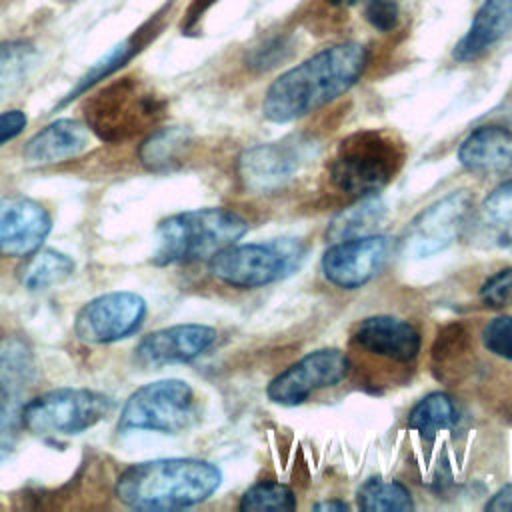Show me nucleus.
Masks as SVG:
<instances>
[{
	"mask_svg": "<svg viewBox=\"0 0 512 512\" xmlns=\"http://www.w3.org/2000/svg\"><path fill=\"white\" fill-rule=\"evenodd\" d=\"M328 2L334 4V6H352V4H356L360 0H328Z\"/></svg>",
	"mask_w": 512,
	"mask_h": 512,
	"instance_id": "36",
	"label": "nucleus"
},
{
	"mask_svg": "<svg viewBox=\"0 0 512 512\" xmlns=\"http://www.w3.org/2000/svg\"><path fill=\"white\" fill-rule=\"evenodd\" d=\"M146 316V300L134 292H108L86 302L74 320L76 336L90 344H108L134 334Z\"/></svg>",
	"mask_w": 512,
	"mask_h": 512,
	"instance_id": "12",
	"label": "nucleus"
},
{
	"mask_svg": "<svg viewBox=\"0 0 512 512\" xmlns=\"http://www.w3.org/2000/svg\"><path fill=\"white\" fill-rule=\"evenodd\" d=\"M240 510H294L296 496L292 488L280 482H258L250 486L238 504Z\"/></svg>",
	"mask_w": 512,
	"mask_h": 512,
	"instance_id": "26",
	"label": "nucleus"
},
{
	"mask_svg": "<svg viewBox=\"0 0 512 512\" xmlns=\"http://www.w3.org/2000/svg\"><path fill=\"white\" fill-rule=\"evenodd\" d=\"M26 128V116L20 110H6L0 114V146L16 138Z\"/></svg>",
	"mask_w": 512,
	"mask_h": 512,
	"instance_id": "33",
	"label": "nucleus"
},
{
	"mask_svg": "<svg viewBox=\"0 0 512 512\" xmlns=\"http://www.w3.org/2000/svg\"><path fill=\"white\" fill-rule=\"evenodd\" d=\"M482 344L494 356L512 360V316H496L482 330Z\"/></svg>",
	"mask_w": 512,
	"mask_h": 512,
	"instance_id": "30",
	"label": "nucleus"
},
{
	"mask_svg": "<svg viewBox=\"0 0 512 512\" xmlns=\"http://www.w3.org/2000/svg\"><path fill=\"white\" fill-rule=\"evenodd\" d=\"M486 222L498 228L512 226V178L500 182L482 202Z\"/></svg>",
	"mask_w": 512,
	"mask_h": 512,
	"instance_id": "29",
	"label": "nucleus"
},
{
	"mask_svg": "<svg viewBox=\"0 0 512 512\" xmlns=\"http://www.w3.org/2000/svg\"><path fill=\"white\" fill-rule=\"evenodd\" d=\"M34 62V48L26 42L0 44V88L20 80Z\"/></svg>",
	"mask_w": 512,
	"mask_h": 512,
	"instance_id": "28",
	"label": "nucleus"
},
{
	"mask_svg": "<svg viewBox=\"0 0 512 512\" xmlns=\"http://www.w3.org/2000/svg\"><path fill=\"white\" fill-rule=\"evenodd\" d=\"M74 272L70 256L56 250L32 252L28 262L22 266L20 280L28 290H44L60 284Z\"/></svg>",
	"mask_w": 512,
	"mask_h": 512,
	"instance_id": "23",
	"label": "nucleus"
},
{
	"mask_svg": "<svg viewBox=\"0 0 512 512\" xmlns=\"http://www.w3.org/2000/svg\"><path fill=\"white\" fill-rule=\"evenodd\" d=\"M162 116L160 100L138 80L120 78L86 104L88 126L108 142L134 138Z\"/></svg>",
	"mask_w": 512,
	"mask_h": 512,
	"instance_id": "6",
	"label": "nucleus"
},
{
	"mask_svg": "<svg viewBox=\"0 0 512 512\" xmlns=\"http://www.w3.org/2000/svg\"><path fill=\"white\" fill-rule=\"evenodd\" d=\"M50 228V214L36 200L0 196V256H30L42 246Z\"/></svg>",
	"mask_w": 512,
	"mask_h": 512,
	"instance_id": "15",
	"label": "nucleus"
},
{
	"mask_svg": "<svg viewBox=\"0 0 512 512\" xmlns=\"http://www.w3.org/2000/svg\"><path fill=\"white\" fill-rule=\"evenodd\" d=\"M404 162L402 146L378 130H362L344 138L328 166L336 190L352 198L376 196L398 174Z\"/></svg>",
	"mask_w": 512,
	"mask_h": 512,
	"instance_id": "4",
	"label": "nucleus"
},
{
	"mask_svg": "<svg viewBox=\"0 0 512 512\" xmlns=\"http://www.w3.org/2000/svg\"><path fill=\"white\" fill-rule=\"evenodd\" d=\"M356 502L360 510H412L414 500L410 490L396 480L368 478L356 492Z\"/></svg>",
	"mask_w": 512,
	"mask_h": 512,
	"instance_id": "24",
	"label": "nucleus"
},
{
	"mask_svg": "<svg viewBox=\"0 0 512 512\" xmlns=\"http://www.w3.org/2000/svg\"><path fill=\"white\" fill-rule=\"evenodd\" d=\"M194 416L196 396L190 384L166 378L144 384L130 394L120 414V428L176 434L186 430Z\"/></svg>",
	"mask_w": 512,
	"mask_h": 512,
	"instance_id": "8",
	"label": "nucleus"
},
{
	"mask_svg": "<svg viewBox=\"0 0 512 512\" xmlns=\"http://www.w3.org/2000/svg\"><path fill=\"white\" fill-rule=\"evenodd\" d=\"M350 372V358L338 348L308 352L286 370L276 374L266 386V396L274 404L296 406L322 388L336 386Z\"/></svg>",
	"mask_w": 512,
	"mask_h": 512,
	"instance_id": "10",
	"label": "nucleus"
},
{
	"mask_svg": "<svg viewBox=\"0 0 512 512\" xmlns=\"http://www.w3.org/2000/svg\"><path fill=\"white\" fill-rule=\"evenodd\" d=\"M470 350V334L462 324L444 326L432 346V360L438 368L448 370V366H458Z\"/></svg>",
	"mask_w": 512,
	"mask_h": 512,
	"instance_id": "27",
	"label": "nucleus"
},
{
	"mask_svg": "<svg viewBox=\"0 0 512 512\" xmlns=\"http://www.w3.org/2000/svg\"><path fill=\"white\" fill-rule=\"evenodd\" d=\"M36 372L30 344L20 336L0 338V448L22 424L26 394Z\"/></svg>",
	"mask_w": 512,
	"mask_h": 512,
	"instance_id": "14",
	"label": "nucleus"
},
{
	"mask_svg": "<svg viewBox=\"0 0 512 512\" xmlns=\"http://www.w3.org/2000/svg\"><path fill=\"white\" fill-rule=\"evenodd\" d=\"M458 410L454 400L446 392H430L408 414V426L420 432L424 438L436 436L440 430H448L456 424Z\"/></svg>",
	"mask_w": 512,
	"mask_h": 512,
	"instance_id": "22",
	"label": "nucleus"
},
{
	"mask_svg": "<svg viewBox=\"0 0 512 512\" xmlns=\"http://www.w3.org/2000/svg\"><path fill=\"white\" fill-rule=\"evenodd\" d=\"M88 144L86 126L76 120H56L36 132L24 148V158L30 164H56L74 158Z\"/></svg>",
	"mask_w": 512,
	"mask_h": 512,
	"instance_id": "20",
	"label": "nucleus"
},
{
	"mask_svg": "<svg viewBox=\"0 0 512 512\" xmlns=\"http://www.w3.org/2000/svg\"><path fill=\"white\" fill-rule=\"evenodd\" d=\"M364 16L372 28L380 32H390L400 20V8L396 0H366Z\"/></svg>",
	"mask_w": 512,
	"mask_h": 512,
	"instance_id": "32",
	"label": "nucleus"
},
{
	"mask_svg": "<svg viewBox=\"0 0 512 512\" xmlns=\"http://www.w3.org/2000/svg\"><path fill=\"white\" fill-rule=\"evenodd\" d=\"M504 246H506V250H510V252H512V238H508V242H506Z\"/></svg>",
	"mask_w": 512,
	"mask_h": 512,
	"instance_id": "37",
	"label": "nucleus"
},
{
	"mask_svg": "<svg viewBox=\"0 0 512 512\" xmlns=\"http://www.w3.org/2000/svg\"><path fill=\"white\" fill-rule=\"evenodd\" d=\"M384 214L386 206L380 198H358L356 204L344 208L332 218V222L326 228V238H330V242H338L346 238L372 234V230L384 220Z\"/></svg>",
	"mask_w": 512,
	"mask_h": 512,
	"instance_id": "21",
	"label": "nucleus"
},
{
	"mask_svg": "<svg viewBox=\"0 0 512 512\" xmlns=\"http://www.w3.org/2000/svg\"><path fill=\"white\" fill-rule=\"evenodd\" d=\"M368 50L358 42H338L322 48L290 70L282 72L266 90L262 114L286 124L316 112L346 94L364 74Z\"/></svg>",
	"mask_w": 512,
	"mask_h": 512,
	"instance_id": "1",
	"label": "nucleus"
},
{
	"mask_svg": "<svg viewBox=\"0 0 512 512\" xmlns=\"http://www.w3.org/2000/svg\"><path fill=\"white\" fill-rule=\"evenodd\" d=\"M248 232V222L228 208H196L164 218L154 234L152 260L158 266L210 260L236 244Z\"/></svg>",
	"mask_w": 512,
	"mask_h": 512,
	"instance_id": "3",
	"label": "nucleus"
},
{
	"mask_svg": "<svg viewBox=\"0 0 512 512\" xmlns=\"http://www.w3.org/2000/svg\"><path fill=\"white\" fill-rule=\"evenodd\" d=\"M392 238L384 234H364L332 242L320 260L324 278L344 290L368 284L390 260Z\"/></svg>",
	"mask_w": 512,
	"mask_h": 512,
	"instance_id": "11",
	"label": "nucleus"
},
{
	"mask_svg": "<svg viewBox=\"0 0 512 512\" xmlns=\"http://www.w3.org/2000/svg\"><path fill=\"white\" fill-rule=\"evenodd\" d=\"M220 482V468L208 460L160 458L126 468L116 496L134 510H180L208 500Z\"/></svg>",
	"mask_w": 512,
	"mask_h": 512,
	"instance_id": "2",
	"label": "nucleus"
},
{
	"mask_svg": "<svg viewBox=\"0 0 512 512\" xmlns=\"http://www.w3.org/2000/svg\"><path fill=\"white\" fill-rule=\"evenodd\" d=\"M480 298L490 308L512 306V268H502L480 286Z\"/></svg>",
	"mask_w": 512,
	"mask_h": 512,
	"instance_id": "31",
	"label": "nucleus"
},
{
	"mask_svg": "<svg viewBox=\"0 0 512 512\" xmlns=\"http://www.w3.org/2000/svg\"><path fill=\"white\" fill-rule=\"evenodd\" d=\"M112 400L90 388H56L26 402L22 426L38 436L80 434L112 412Z\"/></svg>",
	"mask_w": 512,
	"mask_h": 512,
	"instance_id": "7",
	"label": "nucleus"
},
{
	"mask_svg": "<svg viewBox=\"0 0 512 512\" xmlns=\"http://www.w3.org/2000/svg\"><path fill=\"white\" fill-rule=\"evenodd\" d=\"M300 238H272L266 242L232 244L216 252L208 266L216 280L232 288H260L284 280L306 260Z\"/></svg>",
	"mask_w": 512,
	"mask_h": 512,
	"instance_id": "5",
	"label": "nucleus"
},
{
	"mask_svg": "<svg viewBox=\"0 0 512 512\" xmlns=\"http://www.w3.org/2000/svg\"><path fill=\"white\" fill-rule=\"evenodd\" d=\"M186 144H188V136L184 130H176V128L158 130L142 144L140 156L148 168L162 170L172 166L180 158Z\"/></svg>",
	"mask_w": 512,
	"mask_h": 512,
	"instance_id": "25",
	"label": "nucleus"
},
{
	"mask_svg": "<svg viewBox=\"0 0 512 512\" xmlns=\"http://www.w3.org/2000/svg\"><path fill=\"white\" fill-rule=\"evenodd\" d=\"M354 344L372 356L408 364L418 356L422 338L412 322L388 314H376L364 318L356 326Z\"/></svg>",
	"mask_w": 512,
	"mask_h": 512,
	"instance_id": "17",
	"label": "nucleus"
},
{
	"mask_svg": "<svg viewBox=\"0 0 512 512\" xmlns=\"http://www.w3.org/2000/svg\"><path fill=\"white\" fill-rule=\"evenodd\" d=\"M472 208L468 190H454L422 210L406 230V252L416 258L432 256L448 248L460 234Z\"/></svg>",
	"mask_w": 512,
	"mask_h": 512,
	"instance_id": "13",
	"label": "nucleus"
},
{
	"mask_svg": "<svg viewBox=\"0 0 512 512\" xmlns=\"http://www.w3.org/2000/svg\"><path fill=\"white\" fill-rule=\"evenodd\" d=\"M218 338V332L206 324H176L146 334L136 358L144 366H164L176 362H190L202 356Z\"/></svg>",
	"mask_w": 512,
	"mask_h": 512,
	"instance_id": "16",
	"label": "nucleus"
},
{
	"mask_svg": "<svg viewBox=\"0 0 512 512\" xmlns=\"http://www.w3.org/2000/svg\"><path fill=\"white\" fill-rule=\"evenodd\" d=\"M460 164L472 174H502L512 170V130L480 126L458 148Z\"/></svg>",
	"mask_w": 512,
	"mask_h": 512,
	"instance_id": "19",
	"label": "nucleus"
},
{
	"mask_svg": "<svg viewBox=\"0 0 512 512\" xmlns=\"http://www.w3.org/2000/svg\"><path fill=\"white\" fill-rule=\"evenodd\" d=\"M314 510H336V512H344V510H348V504L342 502V500H326V502L314 504Z\"/></svg>",
	"mask_w": 512,
	"mask_h": 512,
	"instance_id": "35",
	"label": "nucleus"
},
{
	"mask_svg": "<svg viewBox=\"0 0 512 512\" xmlns=\"http://www.w3.org/2000/svg\"><path fill=\"white\" fill-rule=\"evenodd\" d=\"M486 510L490 512H512V484L500 488L488 502Z\"/></svg>",
	"mask_w": 512,
	"mask_h": 512,
	"instance_id": "34",
	"label": "nucleus"
},
{
	"mask_svg": "<svg viewBox=\"0 0 512 512\" xmlns=\"http://www.w3.org/2000/svg\"><path fill=\"white\" fill-rule=\"evenodd\" d=\"M312 154V138L292 134L276 142L246 148L238 158V174L248 190L274 192L296 178Z\"/></svg>",
	"mask_w": 512,
	"mask_h": 512,
	"instance_id": "9",
	"label": "nucleus"
},
{
	"mask_svg": "<svg viewBox=\"0 0 512 512\" xmlns=\"http://www.w3.org/2000/svg\"><path fill=\"white\" fill-rule=\"evenodd\" d=\"M512 32V0H484L466 34L454 46V60L472 62Z\"/></svg>",
	"mask_w": 512,
	"mask_h": 512,
	"instance_id": "18",
	"label": "nucleus"
}]
</instances>
